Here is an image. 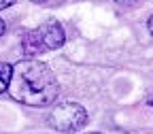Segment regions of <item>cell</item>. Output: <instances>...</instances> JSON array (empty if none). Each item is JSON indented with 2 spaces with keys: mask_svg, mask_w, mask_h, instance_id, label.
Returning a JSON list of instances; mask_svg holds the SVG:
<instances>
[{
  "mask_svg": "<svg viewBox=\"0 0 153 134\" xmlns=\"http://www.w3.org/2000/svg\"><path fill=\"white\" fill-rule=\"evenodd\" d=\"M57 92H60V85L47 64L26 57L13 66L9 94L17 102L30 106H47L57 98Z\"/></svg>",
  "mask_w": 153,
  "mask_h": 134,
  "instance_id": "cell-1",
  "label": "cell"
},
{
  "mask_svg": "<svg viewBox=\"0 0 153 134\" xmlns=\"http://www.w3.org/2000/svg\"><path fill=\"white\" fill-rule=\"evenodd\" d=\"M64 43H66V32H64L62 24L55 22V19H47L45 24H41L38 28L26 32L22 36V47L28 57L43 53V51L60 49Z\"/></svg>",
  "mask_w": 153,
  "mask_h": 134,
  "instance_id": "cell-2",
  "label": "cell"
},
{
  "mask_svg": "<svg viewBox=\"0 0 153 134\" xmlns=\"http://www.w3.org/2000/svg\"><path fill=\"white\" fill-rule=\"evenodd\" d=\"M87 124V111L79 102H60L49 113V126L57 132H76Z\"/></svg>",
  "mask_w": 153,
  "mask_h": 134,
  "instance_id": "cell-3",
  "label": "cell"
},
{
  "mask_svg": "<svg viewBox=\"0 0 153 134\" xmlns=\"http://www.w3.org/2000/svg\"><path fill=\"white\" fill-rule=\"evenodd\" d=\"M11 77H13V66L7 64V62H0V94L9 89Z\"/></svg>",
  "mask_w": 153,
  "mask_h": 134,
  "instance_id": "cell-4",
  "label": "cell"
},
{
  "mask_svg": "<svg viewBox=\"0 0 153 134\" xmlns=\"http://www.w3.org/2000/svg\"><path fill=\"white\" fill-rule=\"evenodd\" d=\"M117 4H121V7H134V4H138L140 0H115Z\"/></svg>",
  "mask_w": 153,
  "mask_h": 134,
  "instance_id": "cell-5",
  "label": "cell"
},
{
  "mask_svg": "<svg viewBox=\"0 0 153 134\" xmlns=\"http://www.w3.org/2000/svg\"><path fill=\"white\" fill-rule=\"evenodd\" d=\"M11 4H15V0H0V11H2V9H9Z\"/></svg>",
  "mask_w": 153,
  "mask_h": 134,
  "instance_id": "cell-6",
  "label": "cell"
},
{
  "mask_svg": "<svg viewBox=\"0 0 153 134\" xmlns=\"http://www.w3.org/2000/svg\"><path fill=\"white\" fill-rule=\"evenodd\" d=\"M147 30L151 32V36H153V15L149 17V22H147Z\"/></svg>",
  "mask_w": 153,
  "mask_h": 134,
  "instance_id": "cell-7",
  "label": "cell"
},
{
  "mask_svg": "<svg viewBox=\"0 0 153 134\" xmlns=\"http://www.w3.org/2000/svg\"><path fill=\"white\" fill-rule=\"evenodd\" d=\"M2 32H4V22L0 19V36H2Z\"/></svg>",
  "mask_w": 153,
  "mask_h": 134,
  "instance_id": "cell-8",
  "label": "cell"
},
{
  "mask_svg": "<svg viewBox=\"0 0 153 134\" xmlns=\"http://www.w3.org/2000/svg\"><path fill=\"white\" fill-rule=\"evenodd\" d=\"M32 2H36V4H45V2H49V0H32Z\"/></svg>",
  "mask_w": 153,
  "mask_h": 134,
  "instance_id": "cell-9",
  "label": "cell"
},
{
  "mask_svg": "<svg viewBox=\"0 0 153 134\" xmlns=\"http://www.w3.org/2000/svg\"><path fill=\"white\" fill-rule=\"evenodd\" d=\"M149 104H151V106H153V96H151V98H149Z\"/></svg>",
  "mask_w": 153,
  "mask_h": 134,
  "instance_id": "cell-10",
  "label": "cell"
},
{
  "mask_svg": "<svg viewBox=\"0 0 153 134\" xmlns=\"http://www.w3.org/2000/svg\"><path fill=\"white\" fill-rule=\"evenodd\" d=\"M89 134H100V132H89Z\"/></svg>",
  "mask_w": 153,
  "mask_h": 134,
  "instance_id": "cell-11",
  "label": "cell"
}]
</instances>
